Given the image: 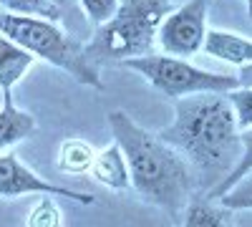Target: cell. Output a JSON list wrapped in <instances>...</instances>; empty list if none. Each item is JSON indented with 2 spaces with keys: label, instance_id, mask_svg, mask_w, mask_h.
Segmentation results:
<instances>
[{
  "label": "cell",
  "instance_id": "cell-1",
  "mask_svg": "<svg viewBox=\"0 0 252 227\" xmlns=\"http://www.w3.org/2000/svg\"><path fill=\"white\" fill-rule=\"evenodd\" d=\"M157 136L187 159L207 192L235 169L242 154L240 129L224 94L174 98V119Z\"/></svg>",
  "mask_w": 252,
  "mask_h": 227
},
{
  "label": "cell",
  "instance_id": "cell-2",
  "mask_svg": "<svg viewBox=\"0 0 252 227\" xmlns=\"http://www.w3.org/2000/svg\"><path fill=\"white\" fill-rule=\"evenodd\" d=\"M114 141L121 147L126 164H129L131 187L139 197L161 207L172 222H182L184 207L192 199V190L197 179L187 159L172 149L157 134L146 131L144 127L121 109L109 111L106 116Z\"/></svg>",
  "mask_w": 252,
  "mask_h": 227
},
{
  "label": "cell",
  "instance_id": "cell-3",
  "mask_svg": "<svg viewBox=\"0 0 252 227\" xmlns=\"http://www.w3.org/2000/svg\"><path fill=\"white\" fill-rule=\"evenodd\" d=\"M0 33L8 35L20 48H26L33 58H40L46 64L68 73L81 86L103 91V81L96 64L89 58L86 46L66 33L58 20L33 18V15H13L0 10Z\"/></svg>",
  "mask_w": 252,
  "mask_h": 227
},
{
  "label": "cell",
  "instance_id": "cell-4",
  "mask_svg": "<svg viewBox=\"0 0 252 227\" xmlns=\"http://www.w3.org/2000/svg\"><path fill=\"white\" fill-rule=\"evenodd\" d=\"M172 10V0H119L114 15L96 26L86 53L94 61H121L152 53L157 31L164 15Z\"/></svg>",
  "mask_w": 252,
  "mask_h": 227
},
{
  "label": "cell",
  "instance_id": "cell-5",
  "mask_svg": "<svg viewBox=\"0 0 252 227\" xmlns=\"http://www.w3.org/2000/svg\"><path fill=\"white\" fill-rule=\"evenodd\" d=\"M149 81V86L169 98L194 96V94H227L240 86L237 76L217 73L194 66L192 61L166 53H146L136 58H126L119 64Z\"/></svg>",
  "mask_w": 252,
  "mask_h": 227
},
{
  "label": "cell",
  "instance_id": "cell-6",
  "mask_svg": "<svg viewBox=\"0 0 252 227\" xmlns=\"http://www.w3.org/2000/svg\"><path fill=\"white\" fill-rule=\"evenodd\" d=\"M207 10H209V0H187L177 10L166 13L157 31V43L161 53L179 56V58L199 53L209 31Z\"/></svg>",
  "mask_w": 252,
  "mask_h": 227
},
{
  "label": "cell",
  "instance_id": "cell-7",
  "mask_svg": "<svg viewBox=\"0 0 252 227\" xmlns=\"http://www.w3.org/2000/svg\"><path fill=\"white\" fill-rule=\"evenodd\" d=\"M23 195H51V197H63L78 204H94L96 197L78 192V190H68V187H58V184L38 177L31 167H26L18 159L15 152H5L0 154V197H23Z\"/></svg>",
  "mask_w": 252,
  "mask_h": 227
},
{
  "label": "cell",
  "instance_id": "cell-8",
  "mask_svg": "<svg viewBox=\"0 0 252 227\" xmlns=\"http://www.w3.org/2000/svg\"><path fill=\"white\" fill-rule=\"evenodd\" d=\"M89 172L98 184H103V187H109L114 192H126L131 187L129 164H126V157H124V152L116 141L96 152Z\"/></svg>",
  "mask_w": 252,
  "mask_h": 227
},
{
  "label": "cell",
  "instance_id": "cell-9",
  "mask_svg": "<svg viewBox=\"0 0 252 227\" xmlns=\"http://www.w3.org/2000/svg\"><path fill=\"white\" fill-rule=\"evenodd\" d=\"M202 51L229 66L252 64V40L237 33H229V31H220V28L207 31Z\"/></svg>",
  "mask_w": 252,
  "mask_h": 227
},
{
  "label": "cell",
  "instance_id": "cell-10",
  "mask_svg": "<svg viewBox=\"0 0 252 227\" xmlns=\"http://www.w3.org/2000/svg\"><path fill=\"white\" fill-rule=\"evenodd\" d=\"M33 134H35L33 114L18 109L13 104V94H3V101H0V149H10Z\"/></svg>",
  "mask_w": 252,
  "mask_h": 227
},
{
  "label": "cell",
  "instance_id": "cell-11",
  "mask_svg": "<svg viewBox=\"0 0 252 227\" xmlns=\"http://www.w3.org/2000/svg\"><path fill=\"white\" fill-rule=\"evenodd\" d=\"M35 64V58L20 48L15 40L0 33V94H13V86Z\"/></svg>",
  "mask_w": 252,
  "mask_h": 227
},
{
  "label": "cell",
  "instance_id": "cell-12",
  "mask_svg": "<svg viewBox=\"0 0 252 227\" xmlns=\"http://www.w3.org/2000/svg\"><path fill=\"white\" fill-rule=\"evenodd\" d=\"M94 157H96V147L86 139H66L58 147L56 167L63 174H86L91 169Z\"/></svg>",
  "mask_w": 252,
  "mask_h": 227
},
{
  "label": "cell",
  "instance_id": "cell-13",
  "mask_svg": "<svg viewBox=\"0 0 252 227\" xmlns=\"http://www.w3.org/2000/svg\"><path fill=\"white\" fill-rule=\"evenodd\" d=\"M179 225L182 227H227L222 210H217L209 199H189Z\"/></svg>",
  "mask_w": 252,
  "mask_h": 227
},
{
  "label": "cell",
  "instance_id": "cell-14",
  "mask_svg": "<svg viewBox=\"0 0 252 227\" xmlns=\"http://www.w3.org/2000/svg\"><path fill=\"white\" fill-rule=\"evenodd\" d=\"M240 141H242V154H240V162L235 164V169L229 172L217 187H212L207 192V199H217L220 195H224L232 184L240 179V177H245L250 169H252V129H242L240 131Z\"/></svg>",
  "mask_w": 252,
  "mask_h": 227
},
{
  "label": "cell",
  "instance_id": "cell-15",
  "mask_svg": "<svg viewBox=\"0 0 252 227\" xmlns=\"http://www.w3.org/2000/svg\"><path fill=\"white\" fill-rule=\"evenodd\" d=\"M0 10L13 13V15H33V18H46L58 20L63 10L53 0H0Z\"/></svg>",
  "mask_w": 252,
  "mask_h": 227
},
{
  "label": "cell",
  "instance_id": "cell-16",
  "mask_svg": "<svg viewBox=\"0 0 252 227\" xmlns=\"http://www.w3.org/2000/svg\"><path fill=\"white\" fill-rule=\"evenodd\" d=\"M212 202H217L222 210H237V212L252 210V169L245 177H240L224 195H220Z\"/></svg>",
  "mask_w": 252,
  "mask_h": 227
},
{
  "label": "cell",
  "instance_id": "cell-17",
  "mask_svg": "<svg viewBox=\"0 0 252 227\" xmlns=\"http://www.w3.org/2000/svg\"><path fill=\"white\" fill-rule=\"evenodd\" d=\"M229 106H232L237 129H252V86H237L224 94Z\"/></svg>",
  "mask_w": 252,
  "mask_h": 227
},
{
  "label": "cell",
  "instance_id": "cell-18",
  "mask_svg": "<svg viewBox=\"0 0 252 227\" xmlns=\"http://www.w3.org/2000/svg\"><path fill=\"white\" fill-rule=\"evenodd\" d=\"M28 227H63V215L61 207L51 195H40L38 204L28 215Z\"/></svg>",
  "mask_w": 252,
  "mask_h": 227
},
{
  "label": "cell",
  "instance_id": "cell-19",
  "mask_svg": "<svg viewBox=\"0 0 252 227\" xmlns=\"http://www.w3.org/2000/svg\"><path fill=\"white\" fill-rule=\"evenodd\" d=\"M78 5H81V10L86 13V18L91 20L94 26H101V23H106V20L114 15L119 0H78Z\"/></svg>",
  "mask_w": 252,
  "mask_h": 227
},
{
  "label": "cell",
  "instance_id": "cell-20",
  "mask_svg": "<svg viewBox=\"0 0 252 227\" xmlns=\"http://www.w3.org/2000/svg\"><path fill=\"white\" fill-rule=\"evenodd\" d=\"M237 81H240V86H252V64H245V66H240Z\"/></svg>",
  "mask_w": 252,
  "mask_h": 227
},
{
  "label": "cell",
  "instance_id": "cell-21",
  "mask_svg": "<svg viewBox=\"0 0 252 227\" xmlns=\"http://www.w3.org/2000/svg\"><path fill=\"white\" fill-rule=\"evenodd\" d=\"M53 3H56V5H58V8H61V10H63V8H66V5H68V3H71V0H53Z\"/></svg>",
  "mask_w": 252,
  "mask_h": 227
},
{
  "label": "cell",
  "instance_id": "cell-22",
  "mask_svg": "<svg viewBox=\"0 0 252 227\" xmlns=\"http://www.w3.org/2000/svg\"><path fill=\"white\" fill-rule=\"evenodd\" d=\"M245 5H247V18L252 20V0H245Z\"/></svg>",
  "mask_w": 252,
  "mask_h": 227
},
{
  "label": "cell",
  "instance_id": "cell-23",
  "mask_svg": "<svg viewBox=\"0 0 252 227\" xmlns=\"http://www.w3.org/2000/svg\"><path fill=\"white\" fill-rule=\"evenodd\" d=\"M0 101H3V98H0Z\"/></svg>",
  "mask_w": 252,
  "mask_h": 227
}]
</instances>
